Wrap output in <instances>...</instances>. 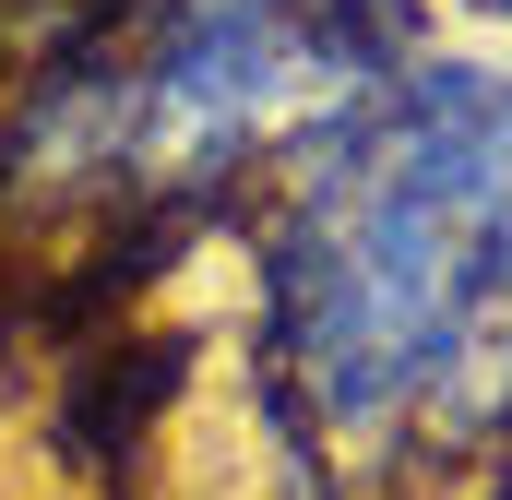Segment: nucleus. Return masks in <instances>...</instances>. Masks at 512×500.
I'll use <instances>...</instances> for the list:
<instances>
[{"label":"nucleus","instance_id":"obj_1","mask_svg":"<svg viewBox=\"0 0 512 500\" xmlns=\"http://www.w3.org/2000/svg\"><path fill=\"white\" fill-rule=\"evenodd\" d=\"M274 346L334 441L512 429V60L405 48L298 120Z\"/></svg>","mask_w":512,"mask_h":500},{"label":"nucleus","instance_id":"obj_2","mask_svg":"<svg viewBox=\"0 0 512 500\" xmlns=\"http://www.w3.org/2000/svg\"><path fill=\"white\" fill-rule=\"evenodd\" d=\"M477 12H501V24H512V0H477Z\"/></svg>","mask_w":512,"mask_h":500}]
</instances>
